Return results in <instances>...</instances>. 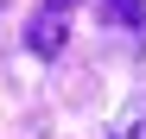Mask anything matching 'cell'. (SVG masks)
Instances as JSON below:
<instances>
[{"label":"cell","mask_w":146,"mask_h":139,"mask_svg":"<svg viewBox=\"0 0 146 139\" xmlns=\"http://www.w3.org/2000/svg\"><path fill=\"white\" fill-rule=\"evenodd\" d=\"M70 7H76V0H44V7L32 13V26H26V51H32V57H57V51H64V38H70Z\"/></svg>","instance_id":"6da1fadb"},{"label":"cell","mask_w":146,"mask_h":139,"mask_svg":"<svg viewBox=\"0 0 146 139\" xmlns=\"http://www.w3.org/2000/svg\"><path fill=\"white\" fill-rule=\"evenodd\" d=\"M102 19L121 32H146V0H102Z\"/></svg>","instance_id":"7a4b0ae2"},{"label":"cell","mask_w":146,"mask_h":139,"mask_svg":"<svg viewBox=\"0 0 146 139\" xmlns=\"http://www.w3.org/2000/svg\"><path fill=\"white\" fill-rule=\"evenodd\" d=\"M114 139H146V114H140V120H127V127H121Z\"/></svg>","instance_id":"3957f363"}]
</instances>
